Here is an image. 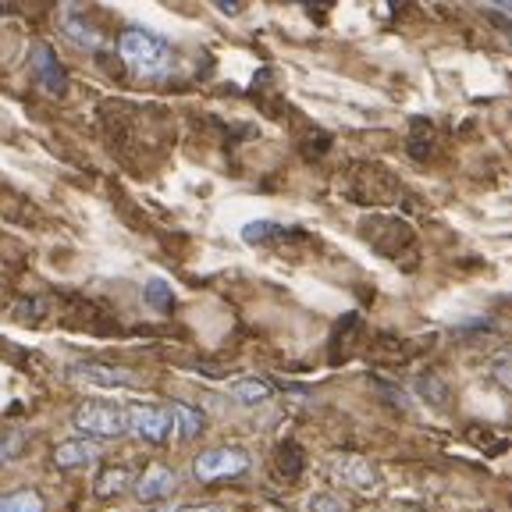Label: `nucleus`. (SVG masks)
Masks as SVG:
<instances>
[{"mask_svg":"<svg viewBox=\"0 0 512 512\" xmlns=\"http://www.w3.org/2000/svg\"><path fill=\"white\" fill-rule=\"evenodd\" d=\"M118 54L121 61L132 68V75L139 79H160V75L171 72V64H175V54L164 40H160L157 32H146V29H125L118 40Z\"/></svg>","mask_w":512,"mask_h":512,"instance_id":"f257e3e1","label":"nucleus"},{"mask_svg":"<svg viewBox=\"0 0 512 512\" xmlns=\"http://www.w3.org/2000/svg\"><path fill=\"white\" fill-rule=\"evenodd\" d=\"M72 427L82 438H93V441H118L128 434L125 409L111 406V402H82L72 413Z\"/></svg>","mask_w":512,"mask_h":512,"instance_id":"f03ea898","label":"nucleus"},{"mask_svg":"<svg viewBox=\"0 0 512 512\" xmlns=\"http://www.w3.org/2000/svg\"><path fill=\"white\" fill-rule=\"evenodd\" d=\"M253 459H249L246 448L239 445H221V448H207L200 456L192 459V477L200 484H217V480H235L246 477Z\"/></svg>","mask_w":512,"mask_h":512,"instance_id":"7ed1b4c3","label":"nucleus"},{"mask_svg":"<svg viewBox=\"0 0 512 512\" xmlns=\"http://www.w3.org/2000/svg\"><path fill=\"white\" fill-rule=\"evenodd\" d=\"M125 424L128 434H136L139 441H150V445H164L171 438V413L168 406H157V402H136V406L125 409Z\"/></svg>","mask_w":512,"mask_h":512,"instance_id":"20e7f679","label":"nucleus"},{"mask_svg":"<svg viewBox=\"0 0 512 512\" xmlns=\"http://www.w3.org/2000/svg\"><path fill=\"white\" fill-rule=\"evenodd\" d=\"M29 75L47 89L50 96H68V72L61 68L57 54L47 47V43H32L29 47Z\"/></svg>","mask_w":512,"mask_h":512,"instance_id":"39448f33","label":"nucleus"},{"mask_svg":"<svg viewBox=\"0 0 512 512\" xmlns=\"http://www.w3.org/2000/svg\"><path fill=\"white\" fill-rule=\"evenodd\" d=\"M331 473H335L338 480H342L345 488L360 491V495H377L381 491V470H377L370 459L363 456H338L335 463H331Z\"/></svg>","mask_w":512,"mask_h":512,"instance_id":"423d86ee","label":"nucleus"},{"mask_svg":"<svg viewBox=\"0 0 512 512\" xmlns=\"http://www.w3.org/2000/svg\"><path fill=\"white\" fill-rule=\"evenodd\" d=\"M54 466L64 473H79L89 470V466L100 463V445L93 438H68V441H57L54 445Z\"/></svg>","mask_w":512,"mask_h":512,"instance_id":"0eeeda50","label":"nucleus"},{"mask_svg":"<svg viewBox=\"0 0 512 512\" xmlns=\"http://www.w3.org/2000/svg\"><path fill=\"white\" fill-rule=\"evenodd\" d=\"M68 374H72L75 381L89 384V388H107V392H114V388H136L139 384V377L132 374V370L107 367V363H75Z\"/></svg>","mask_w":512,"mask_h":512,"instance_id":"6e6552de","label":"nucleus"},{"mask_svg":"<svg viewBox=\"0 0 512 512\" xmlns=\"http://www.w3.org/2000/svg\"><path fill=\"white\" fill-rule=\"evenodd\" d=\"M178 488V473L164 463H153L132 480V491H136L139 502H164L171 498V491Z\"/></svg>","mask_w":512,"mask_h":512,"instance_id":"1a4fd4ad","label":"nucleus"},{"mask_svg":"<svg viewBox=\"0 0 512 512\" xmlns=\"http://www.w3.org/2000/svg\"><path fill=\"white\" fill-rule=\"evenodd\" d=\"M168 413H171V431H175L182 441L200 438V434L207 431V416H203L200 406H189V402H171Z\"/></svg>","mask_w":512,"mask_h":512,"instance_id":"9d476101","label":"nucleus"},{"mask_svg":"<svg viewBox=\"0 0 512 512\" xmlns=\"http://www.w3.org/2000/svg\"><path fill=\"white\" fill-rule=\"evenodd\" d=\"M228 395L239 406H264V402L274 399V384L267 377H239V381L228 384Z\"/></svg>","mask_w":512,"mask_h":512,"instance_id":"9b49d317","label":"nucleus"},{"mask_svg":"<svg viewBox=\"0 0 512 512\" xmlns=\"http://www.w3.org/2000/svg\"><path fill=\"white\" fill-rule=\"evenodd\" d=\"M132 470L128 466H104V470L96 473V480H93V495L96 498H118V495H125L128 488H132Z\"/></svg>","mask_w":512,"mask_h":512,"instance_id":"f8f14e48","label":"nucleus"},{"mask_svg":"<svg viewBox=\"0 0 512 512\" xmlns=\"http://www.w3.org/2000/svg\"><path fill=\"white\" fill-rule=\"evenodd\" d=\"M0 512H47V498L36 488H18L0 495Z\"/></svg>","mask_w":512,"mask_h":512,"instance_id":"ddd939ff","label":"nucleus"},{"mask_svg":"<svg viewBox=\"0 0 512 512\" xmlns=\"http://www.w3.org/2000/svg\"><path fill=\"white\" fill-rule=\"evenodd\" d=\"M61 25H64V32H68V40L82 50H100V43H104V36H100V32H96L93 25L79 15H64Z\"/></svg>","mask_w":512,"mask_h":512,"instance_id":"4468645a","label":"nucleus"},{"mask_svg":"<svg viewBox=\"0 0 512 512\" xmlns=\"http://www.w3.org/2000/svg\"><path fill=\"white\" fill-rule=\"evenodd\" d=\"M143 299L153 306V310L168 313L171 306H175V288H171L164 278H150V281H146V288H143Z\"/></svg>","mask_w":512,"mask_h":512,"instance_id":"2eb2a0df","label":"nucleus"},{"mask_svg":"<svg viewBox=\"0 0 512 512\" xmlns=\"http://www.w3.org/2000/svg\"><path fill=\"white\" fill-rule=\"evenodd\" d=\"M281 235H285V228L274 221H253L242 228V239H246L249 246H264V242H274V239H281Z\"/></svg>","mask_w":512,"mask_h":512,"instance_id":"dca6fc26","label":"nucleus"},{"mask_svg":"<svg viewBox=\"0 0 512 512\" xmlns=\"http://www.w3.org/2000/svg\"><path fill=\"white\" fill-rule=\"evenodd\" d=\"M416 388H420V395H424L427 402H434V406H438V409H445V402H448V388H445V384H441L434 374L420 377V384H416Z\"/></svg>","mask_w":512,"mask_h":512,"instance_id":"f3484780","label":"nucleus"},{"mask_svg":"<svg viewBox=\"0 0 512 512\" xmlns=\"http://www.w3.org/2000/svg\"><path fill=\"white\" fill-rule=\"evenodd\" d=\"M278 466H281V473H288V477H296V473L303 470V456H299V445L285 441V445L278 448Z\"/></svg>","mask_w":512,"mask_h":512,"instance_id":"a211bd4d","label":"nucleus"},{"mask_svg":"<svg viewBox=\"0 0 512 512\" xmlns=\"http://www.w3.org/2000/svg\"><path fill=\"white\" fill-rule=\"evenodd\" d=\"M306 509H310V512H349L335 495H324V491H320V495H313Z\"/></svg>","mask_w":512,"mask_h":512,"instance_id":"6ab92c4d","label":"nucleus"},{"mask_svg":"<svg viewBox=\"0 0 512 512\" xmlns=\"http://www.w3.org/2000/svg\"><path fill=\"white\" fill-rule=\"evenodd\" d=\"M22 445H25V434H8V438L0 441V463L15 459L18 452H22Z\"/></svg>","mask_w":512,"mask_h":512,"instance_id":"aec40b11","label":"nucleus"},{"mask_svg":"<svg viewBox=\"0 0 512 512\" xmlns=\"http://www.w3.org/2000/svg\"><path fill=\"white\" fill-rule=\"evenodd\" d=\"M477 4H484L488 11H498V15H502V22L509 18V11H512V0H477Z\"/></svg>","mask_w":512,"mask_h":512,"instance_id":"412c9836","label":"nucleus"},{"mask_svg":"<svg viewBox=\"0 0 512 512\" xmlns=\"http://www.w3.org/2000/svg\"><path fill=\"white\" fill-rule=\"evenodd\" d=\"M214 4L224 15H242V8H246V0H214Z\"/></svg>","mask_w":512,"mask_h":512,"instance_id":"4be33fe9","label":"nucleus"},{"mask_svg":"<svg viewBox=\"0 0 512 512\" xmlns=\"http://www.w3.org/2000/svg\"><path fill=\"white\" fill-rule=\"evenodd\" d=\"M495 377H498V384H502V388H509V356H502V360L495 363Z\"/></svg>","mask_w":512,"mask_h":512,"instance_id":"5701e85b","label":"nucleus"},{"mask_svg":"<svg viewBox=\"0 0 512 512\" xmlns=\"http://www.w3.org/2000/svg\"><path fill=\"white\" fill-rule=\"evenodd\" d=\"M178 512H232V509H224V505H185Z\"/></svg>","mask_w":512,"mask_h":512,"instance_id":"b1692460","label":"nucleus"},{"mask_svg":"<svg viewBox=\"0 0 512 512\" xmlns=\"http://www.w3.org/2000/svg\"><path fill=\"white\" fill-rule=\"evenodd\" d=\"M150 512H168V509H150Z\"/></svg>","mask_w":512,"mask_h":512,"instance_id":"393cba45","label":"nucleus"},{"mask_svg":"<svg viewBox=\"0 0 512 512\" xmlns=\"http://www.w3.org/2000/svg\"><path fill=\"white\" fill-rule=\"evenodd\" d=\"M310 4H313V0H310Z\"/></svg>","mask_w":512,"mask_h":512,"instance_id":"a878e982","label":"nucleus"}]
</instances>
